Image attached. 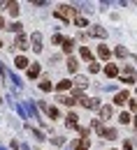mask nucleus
<instances>
[{
  "label": "nucleus",
  "mask_w": 137,
  "mask_h": 150,
  "mask_svg": "<svg viewBox=\"0 0 137 150\" xmlns=\"http://www.w3.org/2000/svg\"><path fill=\"white\" fill-rule=\"evenodd\" d=\"M77 12H79V9H75L72 5H60L58 9H56V16L63 19V21H70V19H75V16H79Z\"/></svg>",
  "instance_id": "obj_1"
},
{
  "label": "nucleus",
  "mask_w": 137,
  "mask_h": 150,
  "mask_svg": "<svg viewBox=\"0 0 137 150\" xmlns=\"http://www.w3.org/2000/svg\"><path fill=\"white\" fill-rule=\"evenodd\" d=\"M118 76H121V81H123V83H137V72L133 69V67H128V65L118 72Z\"/></svg>",
  "instance_id": "obj_2"
},
{
  "label": "nucleus",
  "mask_w": 137,
  "mask_h": 150,
  "mask_svg": "<svg viewBox=\"0 0 137 150\" xmlns=\"http://www.w3.org/2000/svg\"><path fill=\"white\" fill-rule=\"evenodd\" d=\"M28 49H33L35 53L42 51V33H33V37H30V46Z\"/></svg>",
  "instance_id": "obj_3"
},
{
  "label": "nucleus",
  "mask_w": 137,
  "mask_h": 150,
  "mask_svg": "<svg viewBox=\"0 0 137 150\" xmlns=\"http://www.w3.org/2000/svg\"><path fill=\"white\" fill-rule=\"evenodd\" d=\"M65 127L67 129H79V115L77 113H67L65 115Z\"/></svg>",
  "instance_id": "obj_4"
},
{
  "label": "nucleus",
  "mask_w": 137,
  "mask_h": 150,
  "mask_svg": "<svg viewBox=\"0 0 137 150\" xmlns=\"http://www.w3.org/2000/svg\"><path fill=\"white\" fill-rule=\"evenodd\" d=\"M126 102H130V93L128 90H121V93L114 95V104L116 106H126Z\"/></svg>",
  "instance_id": "obj_5"
},
{
  "label": "nucleus",
  "mask_w": 137,
  "mask_h": 150,
  "mask_svg": "<svg viewBox=\"0 0 137 150\" xmlns=\"http://www.w3.org/2000/svg\"><path fill=\"white\" fill-rule=\"evenodd\" d=\"M72 86H75V90H84V88L88 86V79H86L84 74H77L75 81H72Z\"/></svg>",
  "instance_id": "obj_6"
},
{
  "label": "nucleus",
  "mask_w": 137,
  "mask_h": 150,
  "mask_svg": "<svg viewBox=\"0 0 137 150\" xmlns=\"http://www.w3.org/2000/svg\"><path fill=\"white\" fill-rule=\"evenodd\" d=\"M14 49H19V51H26L28 49V39H26V35L21 33V35H16V39H14V44H12Z\"/></svg>",
  "instance_id": "obj_7"
},
{
  "label": "nucleus",
  "mask_w": 137,
  "mask_h": 150,
  "mask_svg": "<svg viewBox=\"0 0 137 150\" xmlns=\"http://www.w3.org/2000/svg\"><path fill=\"white\" fill-rule=\"evenodd\" d=\"M28 65H30V62H28V58H26V56H16V58H14V67H16V69H26Z\"/></svg>",
  "instance_id": "obj_8"
},
{
  "label": "nucleus",
  "mask_w": 137,
  "mask_h": 150,
  "mask_svg": "<svg viewBox=\"0 0 137 150\" xmlns=\"http://www.w3.org/2000/svg\"><path fill=\"white\" fill-rule=\"evenodd\" d=\"M56 90H60V93L72 90V81H70V79H63V81H58V83H56Z\"/></svg>",
  "instance_id": "obj_9"
},
{
  "label": "nucleus",
  "mask_w": 137,
  "mask_h": 150,
  "mask_svg": "<svg viewBox=\"0 0 137 150\" xmlns=\"http://www.w3.org/2000/svg\"><path fill=\"white\" fill-rule=\"evenodd\" d=\"M65 67H67V72H70V74H75V72H77V67H79V62H77V58H67V62H65Z\"/></svg>",
  "instance_id": "obj_10"
},
{
  "label": "nucleus",
  "mask_w": 137,
  "mask_h": 150,
  "mask_svg": "<svg viewBox=\"0 0 137 150\" xmlns=\"http://www.w3.org/2000/svg\"><path fill=\"white\" fill-rule=\"evenodd\" d=\"M58 102L65 104V106H75V104H77V99H75L72 95H70V97H67V95H58Z\"/></svg>",
  "instance_id": "obj_11"
},
{
  "label": "nucleus",
  "mask_w": 137,
  "mask_h": 150,
  "mask_svg": "<svg viewBox=\"0 0 137 150\" xmlns=\"http://www.w3.org/2000/svg\"><path fill=\"white\" fill-rule=\"evenodd\" d=\"M88 35H95V37H107V30H105L102 25H93V28L88 30Z\"/></svg>",
  "instance_id": "obj_12"
},
{
  "label": "nucleus",
  "mask_w": 137,
  "mask_h": 150,
  "mask_svg": "<svg viewBox=\"0 0 137 150\" xmlns=\"http://www.w3.org/2000/svg\"><path fill=\"white\" fill-rule=\"evenodd\" d=\"M105 74L109 76V79H114V76H118V67H116V65H109V62H107V65H105Z\"/></svg>",
  "instance_id": "obj_13"
},
{
  "label": "nucleus",
  "mask_w": 137,
  "mask_h": 150,
  "mask_svg": "<svg viewBox=\"0 0 137 150\" xmlns=\"http://www.w3.org/2000/svg\"><path fill=\"white\" fill-rule=\"evenodd\" d=\"M39 72H42V69H39V65H37V62H33V65L28 67V79H37Z\"/></svg>",
  "instance_id": "obj_14"
},
{
  "label": "nucleus",
  "mask_w": 137,
  "mask_h": 150,
  "mask_svg": "<svg viewBox=\"0 0 137 150\" xmlns=\"http://www.w3.org/2000/svg\"><path fill=\"white\" fill-rule=\"evenodd\" d=\"M79 53H81V58H84V60L93 62V51H91L88 46H81V49H79Z\"/></svg>",
  "instance_id": "obj_15"
},
{
  "label": "nucleus",
  "mask_w": 137,
  "mask_h": 150,
  "mask_svg": "<svg viewBox=\"0 0 137 150\" xmlns=\"http://www.w3.org/2000/svg\"><path fill=\"white\" fill-rule=\"evenodd\" d=\"M112 113H114V109H112V106H100V120L112 118Z\"/></svg>",
  "instance_id": "obj_16"
},
{
  "label": "nucleus",
  "mask_w": 137,
  "mask_h": 150,
  "mask_svg": "<svg viewBox=\"0 0 137 150\" xmlns=\"http://www.w3.org/2000/svg\"><path fill=\"white\" fill-rule=\"evenodd\" d=\"M5 7L12 16H19V2H5Z\"/></svg>",
  "instance_id": "obj_17"
},
{
  "label": "nucleus",
  "mask_w": 137,
  "mask_h": 150,
  "mask_svg": "<svg viewBox=\"0 0 137 150\" xmlns=\"http://www.w3.org/2000/svg\"><path fill=\"white\" fill-rule=\"evenodd\" d=\"M51 88H54V83H51V81H49V79H47V76H44V79H42V81H39V90H42V93H49V90H51Z\"/></svg>",
  "instance_id": "obj_18"
},
{
  "label": "nucleus",
  "mask_w": 137,
  "mask_h": 150,
  "mask_svg": "<svg viewBox=\"0 0 137 150\" xmlns=\"http://www.w3.org/2000/svg\"><path fill=\"white\" fill-rule=\"evenodd\" d=\"M116 136H118V134H116V129H114V127H107V129H105V134H102V139H107V141H114Z\"/></svg>",
  "instance_id": "obj_19"
},
{
  "label": "nucleus",
  "mask_w": 137,
  "mask_h": 150,
  "mask_svg": "<svg viewBox=\"0 0 137 150\" xmlns=\"http://www.w3.org/2000/svg\"><path fill=\"white\" fill-rule=\"evenodd\" d=\"M72 49H75V39H63V51L70 56L72 53Z\"/></svg>",
  "instance_id": "obj_20"
},
{
  "label": "nucleus",
  "mask_w": 137,
  "mask_h": 150,
  "mask_svg": "<svg viewBox=\"0 0 137 150\" xmlns=\"http://www.w3.org/2000/svg\"><path fill=\"white\" fill-rule=\"evenodd\" d=\"M5 30H12V33H16V35H21V30H23V25H21L19 21H14V23H9Z\"/></svg>",
  "instance_id": "obj_21"
},
{
  "label": "nucleus",
  "mask_w": 137,
  "mask_h": 150,
  "mask_svg": "<svg viewBox=\"0 0 137 150\" xmlns=\"http://www.w3.org/2000/svg\"><path fill=\"white\" fill-rule=\"evenodd\" d=\"M98 56H100V58H105V60H109V56H112V51H109V49H107V46L102 44V46H98Z\"/></svg>",
  "instance_id": "obj_22"
},
{
  "label": "nucleus",
  "mask_w": 137,
  "mask_h": 150,
  "mask_svg": "<svg viewBox=\"0 0 137 150\" xmlns=\"http://www.w3.org/2000/svg\"><path fill=\"white\" fill-rule=\"evenodd\" d=\"M28 113L33 115V120H39V111H37V106H35L33 102H28Z\"/></svg>",
  "instance_id": "obj_23"
},
{
  "label": "nucleus",
  "mask_w": 137,
  "mask_h": 150,
  "mask_svg": "<svg viewBox=\"0 0 137 150\" xmlns=\"http://www.w3.org/2000/svg\"><path fill=\"white\" fill-rule=\"evenodd\" d=\"M91 127H93V129L98 132L100 136H102V134H105V129H107V127H105V125H102V122H100V120H93V122H91Z\"/></svg>",
  "instance_id": "obj_24"
},
{
  "label": "nucleus",
  "mask_w": 137,
  "mask_h": 150,
  "mask_svg": "<svg viewBox=\"0 0 137 150\" xmlns=\"http://www.w3.org/2000/svg\"><path fill=\"white\" fill-rule=\"evenodd\" d=\"M75 25H77V28H86V25H88V19H86V16H75Z\"/></svg>",
  "instance_id": "obj_25"
},
{
  "label": "nucleus",
  "mask_w": 137,
  "mask_h": 150,
  "mask_svg": "<svg viewBox=\"0 0 137 150\" xmlns=\"http://www.w3.org/2000/svg\"><path fill=\"white\" fill-rule=\"evenodd\" d=\"M118 122H121V125H128V122H133V115H130V113H121V115H118Z\"/></svg>",
  "instance_id": "obj_26"
},
{
  "label": "nucleus",
  "mask_w": 137,
  "mask_h": 150,
  "mask_svg": "<svg viewBox=\"0 0 137 150\" xmlns=\"http://www.w3.org/2000/svg\"><path fill=\"white\" fill-rule=\"evenodd\" d=\"M44 113H47L51 120H54V118H58V109H56V106H47V109H44Z\"/></svg>",
  "instance_id": "obj_27"
},
{
  "label": "nucleus",
  "mask_w": 137,
  "mask_h": 150,
  "mask_svg": "<svg viewBox=\"0 0 137 150\" xmlns=\"http://www.w3.org/2000/svg\"><path fill=\"white\" fill-rule=\"evenodd\" d=\"M79 134H81L84 141H91V139H88V136H91V129H88V127H79Z\"/></svg>",
  "instance_id": "obj_28"
},
{
  "label": "nucleus",
  "mask_w": 137,
  "mask_h": 150,
  "mask_svg": "<svg viewBox=\"0 0 137 150\" xmlns=\"http://www.w3.org/2000/svg\"><path fill=\"white\" fill-rule=\"evenodd\" d=\"M116 56L118 58H128V49H126V46H116Z\"/></svg>",
  "instance_id": "obj_29"
},
{
  "label": "nucleus",
  "mask_w": 137,
  "mask_h": 150,
  "mask_svg": "<svg viewBox=\"0 0 137 150\" xmlns=\"http://www.w3.org/2000/svg\"><path fill=\"white\" fill-rule=\"evenodd\" d=\"M88 72H91V74H98V72H100V65H98V62H88Z\"/></svg>",
  "instance_id": "obj_30"
},
{
  "label": "nucleus",
  "mask_w": 137,
  "mask_h": 150,
  "mask_svg": "<svg viewBox=\"0 0 137 150\" xmlns=\"http://www.w3.org/2000/svg\"><path fill=\"white\" fill-rule=\"evenodd\" d=\"M28 129H33V127L28 125ZM33 136H35L37 141H44V134H42V132H39V129H33Z\"/></svg>",
  "instance_id": "obj_31"
},
{
  "label": "nucleus",
  "mask_w": 137,
  "mask_h": 150,
  "mask_svg": "<svg viewBox=\"0 0 137 150\" xmlns=\"http://www.w3.org/2000/svg\"><path fill=\"white\" fill-rule=\"evenodd\" d=\"M63 39H65V37H60V35H54V37H51V42H54V44H63Z\"/></svg>",
  "instance_id": "obj_32"
},
{
  "label": "nucleus",
  "mask_w": 137,
  "mask_h": 150,
  "mask_svg": "<svg viewBox=\"0 0 137 150\" xmlns=\"http://www.w3.org/2000/svg\"><path fill=\"white\" fill-rule=\"evenodd\" d=\"M63 143H65V139H63V136H56V139H54V146H63Z\"/></svg>",
  "instance_id": "obj_33"
},
{
  "label": "nucleus",
  "mask_w": 137,
  "mask_h": 150,
  "mask_svg": "<svg viewBox=\"0 0 137 150\" xmlns=\"http://www.w3.org/2000/svg\"><path fill=\"white\" fill-rule=\"evenodd\" d=\"M128 104H130V111H137V99H130Z\"/></svg>",
  "instance_id": "obj_34"
},
{
  "label": "nucleus",
  "mask_w": 137,
  "mask_h": 150,
  "mask_svg": "<svg viewBox=\"0 0 137 150\" xmlns=\"http://www.w3.org/2000/svg\"><path fill=\"white\" fill-rule=\"evenodd\" d=\"M123 150H133V143H130V141H126V143H123Z\"/></svg>",
  "instance_id": "obj_35"
},
{
  "label": "nucleus",
  "mask_w": 137,
  "mask_h": 150,
  "mask_svg": "<svg viewBox=\"0 0 137 150\" xmlns=\"http://www.w3.org/2000/svg\"><path fill=\"white\" fill-rule=\"evenodd\" d=\"M5 28H7V23H5V19L0 16V30H5Z\"/></svg>",
  "instance_id": "obj_36"
},
{
  "label": "nucleus",
  "mask_w": 137,
  "mask_h": 150,
  "mask_svg": "<svg viewBox=\"0 0 137 150\" xmlns=\"http://www.w3.org/2000/svg\"><path fill=\"white\" fill-rule=\"evenodd\" d=\"M21 150H30V148H28V146H21Z\"/></svg>",
  "instance_id": "obj_37"
},
{
  "label": "nucleus",
  "mask_w": 137,
  "mask_h": 150,
  "mask_svg": "<svg viewBox=\"0 0 137 150\" xmlns=\"http://www.w3.org/2000/svg\"><path fill=\"white\" fill-rule=\"evenodd\" d=\"M65 150H75V146H67V148H65Z\"/></svg>",
  "instance_id": "obj_38"
},
{
  "label": "nucleus",
  "mask_w": 137,
  "mask_h": 150,
  "mask_svg": "<svg viewBox=\"0 0 137 150\" xmlns=\"http://www.w3.org/2000/svg\"><path fill=\"white\" fill-rule=\"evenodd\" d=\"M133 122H135V129H137V118H133Z\"/></svg>",
  "instance_id": "obj_39"
},
{
  "label": "nucleus",
  "mask_w": 137,
  "mask_h": 150,
  "mask_svg": "<svg viewBox=\"0 0 137 150\" xmlns=\"http://www.w3.org/2000/svg\"><path fill=\"white\" fill-rule=\"evenodd\" d=\"M0 46H2V39H0Z\"/></svg>",
  "instance_id": "obj_40"
}]
</instances>
